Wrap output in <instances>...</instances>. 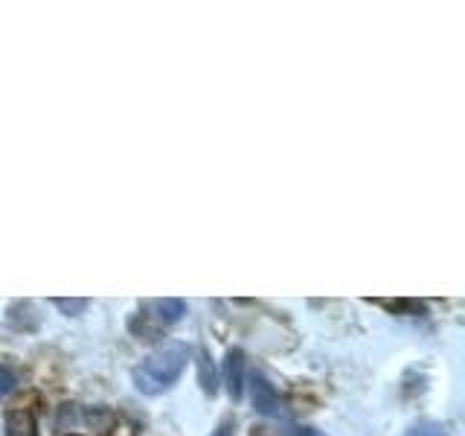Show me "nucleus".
<instances>
[{
  "label": "nucleus",
  "mask_w": 465,
  "mask_h": 436,
  "mask_svg": "<svg viewBox=\"0 0 465 436\" xmlns=\"http://www.w3.org/2000/svg\"><path fill=\"white\" fill-rule=\"evenodd\" d=\"M367 302H372V305H381V309H387V312H392V314H404V317L425 314V302H419V300H407V297H396V300L370 297Z\"/></svg>",
  "instance_id": "5"
},
{
  "label": "nucleus",
  "mask_w": 465,
  "mask_h": 436,
  "mask_svg": "<svg viewBox=\"0 0 465 436\" xmlns=\"http://www.w3.org/2000/svg\"><path fill=\"white\" fill-rule=\"evenodd\" d=\"M12 390H15V375L6 367H0V399H6Z\"/></svg>",
  "instance_id": "9"
},
{
  "label": "nucleus",
  "mask_w": 465,
  "mask_h": 436,
  "mask_svg": "<svg viewBox=\"0 0 465 436\" xmlns=\"http://www.w3.org/2000/svg\"><path fill=\"white\" fill-rule=\"evenodd\" d=\"M253 436H256V433H253Z\"/></svg>",
  "instance_id": "12"
},
{
  "label": "nucleus",
  "mask_w": 465,
  "mask_h": 436,
  "mask_svg": "<svg viewBox=\"0 0 465 436\" xmlns=\"http://www.w3.org/2000/svg\"><path fill=\"white\" fill-rule=\"evenodd\" d=\"M6 436H38L33 411H9L6 413Z\"/></svg>",
  "instance_id": "4"
},
{
  "label": "nucleus",
  "mask_w": 465,
  "mask_h": 436,
  "mask_svg": "<svg viewBox=\"0 0 465 436\" xmlns=\"http://www.w3.org/2000/svg\"><path fill=\"white\" fill-rule=\"evenodd\" d=\"M407 436H445V428L433 425V421H421V425H413L407 431Z\"/></svg>",
  "instance_id": "8"
},
{
  "label": "nucleus",
  "mask_w": 465,
  "mask_h": 436,
  "mask_svg": "<svg viewBox=\"0 0 465 436\" xmlns=\"http://www.w3.org/2000/svg\"><path fill=\"white\" fill-rule=\"evenodd\" d=\"M251 399H253V411L262 416H285V401L280 399V392L273 390V384L265 375L256 372L251 382Z\"/></svg>",
  "instance_id": "2"
},
{
  "label": "nucleus",
  "mask_w": 465,
  "mask_h": 436,
  "mask_svg": "<svg viewBox=\"0 0 465 436\" xmlns=\"http://www.w3.org/2000/svg\"><path fill=\"white\" fill-rule=\"evenodd\" d=\"M213 436H232V421H222V425L215 428Z\"/></svg>",
  "instance_id": "11"
},
{
  "label": "nucleus",
  "mask_w": 465,
  "mask_h": 436,
  "mask_svg": "<svg viewBox=\"0 0 465 436\" xmlns=\"http://www.w3.org/2000/svg\"><path fill=\"white\" fill-rule=\"evenodd\" d=\"M183 367H186V346L166 343L140 361V367L134 370V387L145 392V396L166 392L181 378Z\"/></svg>",
  "instance_id": "1"
},
{
  "label": "nucleus",
  "mask_w": 465,
  "mask_h": 436,
  "mask_svg": "<svg viewBox=\"0 0 465 436\" xmlns=\"http://www.w3.org/2000/svg\"><path fill=\"white\" fill-rule=\"evenodd\" d=\"M224 384L230 390L232 401H239L242 390H244V352L242 349H230L224 358Z\"/></svg>",
  "instance_id": "3"
},
{
  "label": "nucleus",
  "mask_w": 465,
  "mask_h": 436,
  "mask_svg": "<svg viewBox=\"0 0 465 436\" xmlns=\"http://www.w3.org/2000/svg\"><path fill=\"white\" fill-rule=\"evenodd\" d=\"M198 384H201L203 392H207V396H215V392H218V375H215L213 358H210L207 349H201V352H198Z\"/></svg>",
  "instance_id": "6"
},
{
  "label": "nucleus",
  "mask_w": 465,
  "mask_h": 436,
  "mask_svg": "<svg viewBox=\"0 0 465 436\" xmlns=\"http://www.w3.org/2000/svg\"><path fill=\"white\" fill-rule=\"evenodd\" d=\"M53 305L55 309H62L67 317H79V314H84L87 305H91V300L87 297H55Z\"/></svg>",
  "instance_id": "7"
},
{
  "label": "nucleus",
  "mask_w": 465,
  "mask_h": 436,
  "mask_svg": "<svg viewBox=\"0 0 465 436\" xmlns=\"http://www.w3.org/2000/svg\"><path fill=\"white\" fill-rule=\"evenodd\" d=\"M291 436H326L323 431H317V428H297Z\"/></svg>",
  "instance_id": "10"
}]
</instances>
